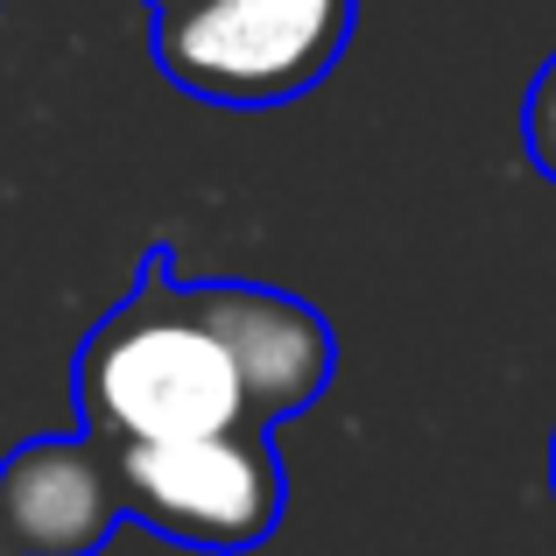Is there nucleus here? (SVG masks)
<instances>
[{"label": "nucleus", "mask_w": 556, "mask_h": 556, "mask_svg": "<svg viewBox=\"0 0 556 556\" xmlns=\"http://www.w3.org/2000/svg\"><path fill=\"white\" fill-rule=\"evenodd\" d=\"M71 388H78V422L106 444L261 430L240 353H232L212 296H204V282L169 275L163 247L141 261V282L78 345Z\"/></svg>", "instance_id": "f257e3e1"}, {"label": "nucleus", "mask_w": 556, "mask_h": 556, "mask_svg": "<svg viewBox=\"0 0 556 556\" xmlns=\"http://www.w3.org/2000/svg\"><path fill=\"white\" fill-rule=\"evenodd\" d=\"M359 0H155V64L204 106L268 113L331 78Z\"/></svg>", "instance_id": "f03ea898"}, {"label": "nucleus", "mask_w": 556, "mask_h": 556, "mask_svg": "<svg viewBox=\"0 0 556 556\" xmlns=\"http://www.w3.org/2000/svg\"><path fill=\"white\" fill-rule=\"evenodd\" d=\"M121 458V507L127 521L169 535L184 549L240 556L261 549L282 521L289 479L268 430H212L169 437V444H113Z\"/></svg>", "instance_id": "7ed1b4c3"}, {"label": "nucleus", "mask_w": 556, "mask_h": 556, "mask_svg": "<svg viewBox=\"0 0 556 556\" xmlns=\"http://www.w3.org/2000/svg\"><path fill=\"white\" fill-rule=\"evenodd\" d=\"M121 458L106 437H28L0 458V543L8 556H99L121 529Z\"/></svg>", "instance_id": "20e7f679"}, {"label": "nucleus", "mask_w": 556, "mask_h": 556, "mask_svg": "<svg viewBox=\"0 0 556 556\" xmlns=\"http://www.w3.org/2000/svg\"><path fill=\"white\" fill-rule=\"evenodd\" d=\"M204 296H212L218 325H226L232 353H240L261 430L303 416L331 388V325L311 303L282 296V289H261V282H204Z\"/></svg>", "instance_id": "39448f33"}, {"label": "nucleus", "mask_w": 556, "mask_h": 556, "mask_svg": "<svg viewBox=\"0 0 556 556\" xmlns=\"http://www.w3.org/2000/svg\"><path fill=\"white\" fill-rule=\"evenodd\" d=\"M521 141H529V163L556 184V56L535 71L529 106H521Z\"/></svg>", "instance_id": "423d86ee"}, {"label": "nucleus", "mask_w": 556, "mask_h": 556, "mask_svg": "<svg viewBox=\"0 0 556 556\" xmlns=\"http://www.w3.org/2000/svg\"><path fill=\"white\" fill-rule=\"evenodd\" d=\"M549 486H556V437H549Z\"/></svg>", "instance_id": "0eeeda50"}, {"label": "nucleus", "mask_w": 556, "mask_h": 556, "mask_svg": "<svg viewBox=\"0 0 556 556\" xmlns=\"http://www.w3.org/2000/svg\"><path fill=\"white\" fill-rule=\"evenodd\" d=\"M0 556H8V543H0Z\"/></svg>", "instance_id": "6e6552de"}, {"label": "nucleus", "mask_w": 556, "mask_h": 556, "mask_svg": "<svg viewBox=\"0 0 556 556\" xmlns=\"http://www.w3.org/2000/svg\"><path fill=\"white\" fill-rule=\"evenodd\" d=\"M149 8H155V0H149Z\"/></svg>", "instance_id": "1a4fd4ad"}]
</instances>
